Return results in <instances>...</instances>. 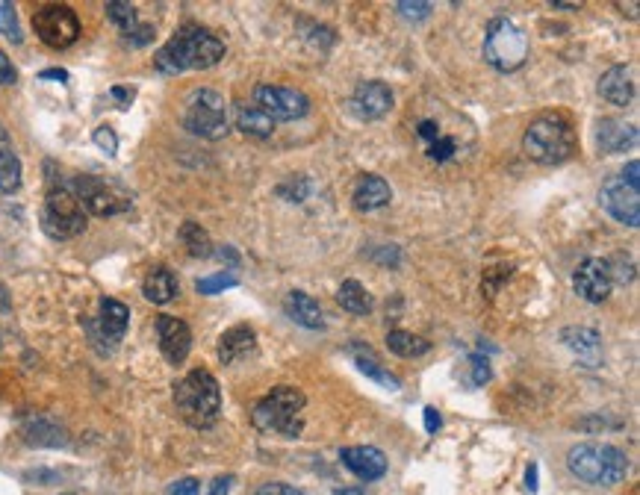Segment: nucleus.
<instances>
[{
	"label": "nucleus",
	"mask_w": 640,
	"mask_h": 495,
	"mask_svg": "<svg viewBox=\"0 0 640 495\" xmlns=\"http://www.w3.org/2000/svg\"><path fill=\"white\" fill-rule=\"evenodd\" d=\"M225 59V45L204 27H183L157 51L154 68L160 74H183V71H204Z\"/></svg>",
	"instance_id": "obj_1"
},
{
	"label": "nucleus",
	"mask_w": 640,
	"mask_h": 495,
	"mask_svg": "<svg viewBox=\"0 0 640 495\" xmlns=\"http://www.w3.org/2000/svg\"><path fill=\"white\" fill-rule=\"evenodd\" d=\"M567 469L590 487H614L629 475V457L617 445L579 442L567 451Z\"/></svg>",
	"instance_id": "obj_2"
},
{
	"label": "nucleus",
	"mask_w": 640,
	"mask_h": 495,
	"mask_svg": "<svg viewBox=\"0 0 640 495\" xmlns=\"http://www.w3.org/2000/svg\"><path fill=\"white\" fill-rule=\"evenodd\" d=\"M175 407L180 419L198 431L213 428L222 413V389L207 369H195L175 384Z\"/></svg>",
	"instance_id": "obj_3"
},
{
	"label": "nucleus",
	"mask_w": 640,
	"mask_h": 495,
	"mask_svg": "<svg viewBox=\"0 0 640 495\" xmlns=\"http://www.w3.org/2000/svg\"><path fill=\"white\" fill-rule=\"evenodd\" d=\"M523 151L537 165L567 163L576 151V130L564 115H540L525 130Z\"/></svg>",
	"instance_id": "obj_4"
},
{
	"label": "nucleus",
	"mask_w": 640,
	"mask_h": 495,
	"mask_svg": "<svg viewBox=\"0 0 640 495\" xmlns=\"http://www.w3.org/2000/svg\"><path fill=\"white\" fill-rule=\"evenodd\" d=\"M301 410H304V392L295 386H275L263 401H257L251 422L257 431L263 434H281L295 440L304 428L301 422Z\"/></svg>",
	"instance_id": "obj_5"
},
{
	"label": "nucleus",
	"mask_w": 640,
	"mask_h": 495,
	"mask_svg": "<svg viewBox=\"0 0 640 495\" xmlns=\"http://www.w3.org/2000/svg\"><path fill=\"white\" fill-rule=\"evenodd\" d=\"M528 59V36L511 18H493L484 36V62L502 74L520 71Z\"/></svg>",
	"instance_id": "obj_6"
},
{
	"label": "nucleus",
	"mask_w": 640,
	"mask_h": 495,
	"mask_svg": "<svg viewBox=\"0 0 640 495\" xmlns=\"http://www.w3.org/2000/svg\"><path fill=\"white\" fill-rule=\"evenodd\" d=\"M183 127L192 133V136H201V139H222L231 127V115H228V101L216 92V89H198L186 107V115H183Z\"/></svg>",
	"instance_id": "obj_7"
},
{
	"label": "nucleus",
	"mask_w": 640,
	"mask_h": 495,
	"mask_svg": "<svg viewBox=\"0 0 640 495\" xmlns=\"http://www.w3.org/2000/svg\"><path fill=\"white\" fill-rule=\"evenodd\" d=\"M33 30L48 48L65 51L80 39V18L65 3H48L33 15Z\"/></svg>",
	"instance_id": "obj_8"
},
{
	"label": "nucleus",
	"mask_w": 640,
	"mask_h": 495,
	"mask_svg": "<svg viewBox=\"0 0 640 495\" xmlns=\"http://www.w3.org/2000/svg\"><path fill=\"white\" fill-rule=\"evenodd\" d=\"M45 230L54 239H71L86 230V213L77 201V195L65 186H57L48 192L45 201Z\"/></svg>",
	"instance_id": "obj_9"
},
{
	"label": "nucleus",
	"mask_w": 640,
	"mask_h": 495,
	"mask_svg": "<svg viewBox=\"0 0 640 495\" xmlns=\"http://www.w3.org/2000/svg\"><path fill=\"white\" fill-rule=\"evenodd\" d=\"M74 195L83 207V213H92V216H118L130 207V201L118 192L113 183H107L104 177H95V174H83L77 177L74 183Z\"/></svg>",
	"instance_id": "obj_10"
},
{
	"label": "nucleus",
	"mask_w": 640,
	"mask_h": 495,
	"mask_svg": "<svg viewBox=\"0 0 640 495\" xmlns=\"http://www.w3.org/2000/svg\"><path fill=\"white\" fill-rule=\"evenodd\" d=\"M254 107H260L272 121H298L310 112V98L298 89L260 83L254 89Z\"/></svg>",
	"instance_id": "obj_11"
},
{
	"label": "nucleus",
	"mask_w": 640,
	"mask_h": 495,
	"mask_svg": "<svg viewBox=\"0 0 640 495\" xmlns=\"http://www.w3.org/2000/svg\"><path fill=\"white\" fill-rule=\"evenodd\" d=\"M599 204L605 207V213L611 219H617L626 227H638L640 224V192L638 186L626 183L620 174L608 177L599 189Z\"/></svg>",
	"instance_id": "obj_12"
},
{
	"label": "nucleus",
	"mask_w": 640,
	"mask_h": 495,
	"mask_svg": "<svg viewBox=\"0 0 640 495\" xmlns=\"http://www.w3.org/2000/svg\"><path fill=\"white\" fill-rule=\"evenodd\" d=\"M393 101H396L393 89L384 80H363L351 92L349 107L363 121H378V118H384L387 112L393 110Z\"/></svg>",
	"instance_id": "obj_13"
},
{
	"label": "nucleus",
	"mask_w": 640,
	"mask_h": 495,
	"mask_svg": "<svg viewBox=\"0 0 640 495\" xmlns=\"http://www.w3.org/2000/svg\"><path fill=\"white\" fill-rule=\"evenodd\" d=\"M573 286H576V292L582 295L584 301H590V304L608 301L611 286H614L611 275H608V263L599 260V257H587L582 266L576 269V275H573Z\"/></svg>",
	"instance_id": "obj_14"
},
{
	"label": "nucleus",
	"mask_w": 640,
	"mask_h": 495,
	"mask_svg": "<svg viewBox=\"0 0 640 495\" xmlns=\"http://www.w3.org/2000/svg\"><path fill=\"white\" fill-rule=\"evenodd\" d=\"M340 460H343V466L349 469L354 478H360L366 484L369 481H381L387 475V457L375 445H349V448L340 451Z\"/></svg>",
	"instance_id": "obj_15"
},
{
	"label": "nucleus",
	"mask_w": 640,
	"mask_h": 495,
	"mask_svg": "<svg viewBox=\"0 0 640 495\" xmlns=\"http://www.w3.org/2000/svg\"><path fill=\"white\" fill-rule=\"evenodd\" d=\"M157 336H160V351L172 366L186 363L189 348H192V330L186 322H180L175 316H160L157 319Z\"/></svg>",
	"instance_id": "obj_16"
},
{
	"label": "nucleus",
	"mask_w": 640,
	"mask_h": 495,
	"mask_svg": "<svg viewBox=\"0 0 640 495\" xmlns=\"http://www.w3.org/2000/svg\"><path fill=\"white\" fill-rule=\"evenodd\" d=\"M596 142L602 154H626L638 145V127L620 118H602L596 124Z\"/></svg>",
	"instance_id": "obj_17"
},
{
	"label": "nucleus",
	"mask_w": 640,
	"mask_h": 495,
	"mask_svg": "<svg viewBox=\"0 0 640 495\" xmlns=\"http://www.w3.org/2000/svg\"><path fill=\"white\" fill-rule=\"evenodd\" d=\"M351 201L360 213H375L381 207H387L393 201V189L384 177L378 174H363L357 177L354 183V192H351Z\"/></svg>",
	"instance_id": "obj_18"
},
{
	"label": "nucleus",
	"mask_w": 640,
	"mask_h": 495,
	"mask_svg": "<svg viewBox=\"0 0 640 495\" xmlns=\"http://www.w3.org/2000/svg\"><path fill=\"white\" fill-rule=\"evenodd\" d=\"M284 313L290 316L295 325H301V328H310V330L325 328V316H322L319 301H316L313 295L301 292V289H295V292L287 295V301H284Z\"/></svg>",
	"instance_id": "obj_19"
},
{
	"label": "nucleus",
	"mask_w": 640,
	"mask_h": 495,
	"mask_svg": "<svg viewBox=\"0 0 640 495\" xmlns=\"http://www.w3.org/2000/svg\"><path fill=\"white\" fill-rule=\"evenodd\" d=\"M599 95L614 104V107H629L632 98H635V86H632V77L623 65H614L608 68L602 77H599Z\"/></svg>",
	"instance_id": "obj_20"
},
{
	"label": "nucleus",
	"mask_w": 640,
	"mask_h": 495,
	"mask_svg": "<svg viewBox=\"0 0 640 495\" xmlns=\"http://www.w3.org/2000/svg\"><path fill=\"white\" fill-rule=\"evenodd\" d=\"M349 357L354 360V366L366 375V378H372L375 384L387 386V389H402V381L396 378V375H390L384 366H381V360H378V354L369 348V345H363V342H357V345H351L349 348Z\"/></svg>",
	"instance_id": "obj_21"
},
{
	"label": "nucleus",
	"mask_w": 640,
	"mask_h": 495,
	"mask_svg": "<svg viewBox=\"0 0 640 495\" xmlns=\"http://www.w3.org/2000/svg\"><path fill=\"white\" fill-rule=\"evenodd\" d=\"M254 342H257V336L248 325H236V328L225 330L222 339H219V360L225 366H231V363L242 360L245 354L254 351Z\"/></svg>",
	"instance_id": "obj_22"
},
{
	"label": "nucleus",
	"mask_w": 640,
	"mask_h": 495,
	"mask_svg": "<svg viewBox=\"0 0 640 495\" xmlns=\"http://www.w3.org/2000/svg\"><path fill=\"white\" fill-rule=\"evenodd\" d=\"M130 325V310L127 304H121L116 298H104L101 301V316H98V330L107 342H118L124 336V330Z\"/></svg>",
	"instance_id": "obj_23"
},
{
	"label": "nucleus",
	"mask_w": 640,
	"mask_h": 495,
	"mask_svg": "<svg viewBox=\"0 0 640 495\" xmlns=\"http://www.w3.org/2000/svg\"><path fill=\"white\" fill-rule=\"evenodd\" d=\"M177 289L180 286H177L175 272H169L166 266L151 269L148 277H145V283H142V292H145V298L151 304H169V301H175Z\"/></svg>",
	"instance_id": "obj_24"
},
{
	"label": "nucleus",
	"mask_w": 640,
	"mask_h": 495,
	"mask_svg": "<svg viewBox=\"0 0 640 495\" xmlns=\"http://www.w3.org/2000/svg\"><path fill=\"white\" fill-rule=\"evenodd\" d=\"M236 130H242L251 139H269L275 133V121L260 110V107L242 104V107H236Z\"/></svg>",
	"instance_id": "obj_25"
},
{
	"label": "nucleus",
	"mask_w": 640,
	"mask_h": 495,
	"mask_svg": "<svg viewBox=\"0 0 640 495\" xmlns=\"http://www.w3.org/2000/svg\"><path fill=\"white\" fill-rule=\"evenodd\" d=\"M561 342L567 348H573L587 363H599V351H602V339L593 328H567L561 330Z\"/></svg>",
	"instance_id": "obj_26"
},
{
	"label": "nucleus",
	"mask_w": 640,
	"mask_h": 495,
	"mask_svg": "<svg viewBox=\"0 0 640 495\" xmlns=\"http://www.w3.org/2000/svg\"><path fill=\"white\" fill-rule=\"evenodd\" d=\"M387 348L396 354V357H422V354H428L431 351V342L428 339H422V336H416V333H408V330H390L387 333Z\"/></svg>",
	"instance_id": "obj_27"
},
{
	"label": "nucleus",
	"mask_w": 640,
	"mask_h": 495,
	"mask_svg": "<svg viewBox=\"0 0 640 495\" xmlns=\"http://www.w3.org/2000/svg\"><path fill=\"white\" fill-rule=\"evenodd\" d=\"M337 301H340V307H343V310H349V313H354V316H366V313H372V298H369V292H366L357 280H346V283L340 286Z\"/></svg>",
	"instance_id": "obj_28"
},
{
	"label": "nucleus",
	"mask_w": 640,
	"mask_h": 495,
	"mask_svg": "<svg viewBox=\"0 0 640 495\" xmlns=\"http://www.w3.org/2000/svg\"><path fill=\"white\" fill-rule=\"evenodd\" d=\"M180 242L186 245V251L192 257H213V242H210L207 230L201 224H195V221H186L180 227Z\"/></svg>",
	"instance_id": "obj_29"
},
{
	"label": "nucleus",
	"mask_w": 640,
	"mask_h": 495,
	"mask_svg": "<svg viewBox=\"0 0 640 495\" xmlns=\"http://www.w3.org/2000/svg\"><path fill=\"white\" fill-rule=\"evenodd\" d=\"M107 15L110 21L121 30V36H133L139 30V15H136V6L133 3H121V0H110L107 3Z\"/></svg>",
	"instance_id": "obj_30"
},
{
	"label": "nucleus",
	"mask_w": 640,
	"mask_h": 495,
	"mask_svg": "<svg viewBox=\"0 0 640 495\" xmlns=\"http://www.w3.org/2000/svg\"><path fill=\"white\" fill-rule=\"evenodd\" d=\"M21 186V163L15 154L0 151V195H9Z\"/></svg>",
	"instance_id": "obj_31"
},
{
	"label": "nucleus",
	"mask_w": 640,
	"mask_h": 495,
	"mask_svg": "<svg viewBox=\"0 0 640 495\" xmlns=\"http://www.w3.org/2000/svg\"><path fill=\"white\" fill-rule=\"evenodd\" d=\"M233 286H239V277L233 275V272H219V275L201 277V280L195 283V289H198L201 295H216V292H225V289H233Z\"/></svg>",
	"instance_id": "obj_32"
},
{
	"label": "nucleus",
	"mask_w": 640,
	"mask_h": 495,
	"mask_svg": "<svg viewBox=\"0 0 640 495\" xmlns=\"http://www.w3.org/2000/svg\"><path fill=\"white\" fill-rule=\"evenodd\" d=\"M0 33L12 42V45H21V27H18V15H15V6L12 3H0Z\"/></svg>",
	"instance_id": "obj_33"
},
{
	"label": "nucleus",
	"mask_w": 640,
	"mask_h": 495,
	"mask_svg": "<svg viewBox=\"0 0 640 495\" xmlns=\"http://www.w3.org/2000/svg\"><path fill=\"white\" fill-rule=\"evenodd\" d=\"M278 195L284 198V201H292V204H301L307 195H310V180L304 177V174H298V177H290L287 183H281L278 186Z\"/></svg>",
	"instance_id": "obj_34"
},
{
	"label": "nucleus",
	"mask_w": 640,
	"mask_h": 495,
	"mask_svg": "<svg viewBox=\"0 0 640 495\" xmlns=\"http://www.w3.org/2000/svg\"><path fill=\"white\" fill-rule=\"evenodd\" d=\"M605 263H608L611 283H632L635 280V263L629 257H614V260H605Z\"/></svg>",
	"instance_id": "obj_35"
},
{
	"label": "nucleus",
	"mask_w": 640,
	"mask_h": 495,
	"mask_svg": "<svg viewBox=\"0 0 640 495\" xmlns=\"http://www.w3.org/2000/svg\"><path fill=\"white\" fill-rule=\"evenodd\" d=\"M396 9H399V15L402 18H408V21H425L428 15H431V3H419V0H402V3H396Z\"/></svg>",
	"instance_id": "obj_36"
},
{
	"label": "nucleus",
	"mask_w": 640,
	"mask_h": 495,
	"mask_svg": "<svg viewBox=\"0 0 640 495\" xmlns=\"http://www.w3.org/2000/svg\"><path fill=\"white\" fill-rule=\"evenodd\" d=\"M92 139H95V145H98V148H101L104 154H110V157H116L118 139H116V130H113V127H107V124H104V127H98Z\"/></svg>",
	"instance_id": "obj_37"
},
{
	"label": "nucleus",
	"mask_w": 640,
	"mask_h": 495,
	"mask_svg": "<svg viewBox=\"0 0 640 495\" xmlns=\"http://www.w3.org/2000/svg\"><path fill=\"white\" fill-rule=\"evenodd\" d=\"M452 154H455V139H449V136H440V139L431 142V148H428V157L437 160V163H446Z\"/></svg>",
	"instance_id": "obj_38"
},
{
	"label": "nucleus",
	"mask_w": 640,
	"mask_h": 495,
	"mask_svg": "<svg viewBox=\"0 0 640 495\" xmlns=\"http://www.w3.org/2000/svg\"><path fill=\"white\" fill-rule=\"evenodd\" d=\"M472 384L475 386H484L490 381V363H487V357H481V354H472Z\"/></svg>",
	"instance_id": "obj_39"
},
{
	"label": "nucleus",
	"mask_w": 640,
	"mask_h": 495,
	"mask_svg": "<svg viewBox=\"0 0 640 495\" xmlns=\"http://www.w3.org/2000/svg\"><path fill=\"white\" fill-rule=\"evenodd\" d=\"M151 39H154V27H151V24H139V30H136L133 36H127L124 42L133 45V48H142V45H148Z\"/></svg>",
	"instance_id": "obj_40"
},
{
	"label": "nucleus",
	"mask_w": 640,
	"mask_h": 495,
	"mask_svg": "<svg viewBox=\"0 0 640 495\" xmlns=\"http://www.w3.org/2000/svg\"><path fill=\"white\" fill-rule=\"evenodd\" d=\"M254 495H304L301 490H295L290 484H281V481H275V484H263L260 490Z\"/></svg>",
	"instance_id": "obj_41"
},
{
	"label": "nucleus",
	"mask_w": 640,
	"mask_h": 495,
	"mask_svg": "<svg viewBox=\"0 0 640 495\" xmlns=\"http://www.w3.org/2000/svg\"><path fill=\"white\" fill-rule=\"evenodd\" d=\"M198 490H201V484L195 478H183L169 487V495H198Z\"/></svg>",
	"instance_id": "obj_42"
},
{
	"label": "nucleus",
	"mask_w": 640,
	"mask_h": 495,
	"mask_svg": "<svg viewBox=\"0 0 640 495\" xmlns=\"http://www.w3.org/2000/svg\"><path fill=\"white\" fill-rule=\"evenodd\" d=\"M15 65L9 62V56L0 51V86H12L15 83Z\"/></svg>",
	"instance_id": "obj_43"
},
{
	"label": "nucleus",
	"mask_w": 640,
	"mask_h": 495,
	"mask_svg": "<svg viewBox=\"0 0 640 495\" xmlns=\"http://www.w3.org/2000/svg\"><path fill=\"white\" fill-rule=\"evenodd\" d=\"M440 428H443V419H440L437 407H425V431H428V434H437Z\"/></svg>",
	"instance_id": "obj_44"
},
{
	"label": "nucleus",
	"mask_w": 640,
	"mask_h": 495,
	"mask_svg": "<svg viewBox=\"0 0 640 495\" xmlns=\"http://www.w3.org/2000/svg\"><path fill=\"white\" fill-rule=\"evenodd\" d=\"M233 487V475H222V478H216L213 484H210V493L207 495H228Z\"/></svg>",
	"instance_id": "obj_45"
},
{
	"label": "nucleus",
	"mask_w": 640,
	"mask_h": 495,
	"mask_svg": "<svg viewBox=\"0 0 640 495\" xmlns=\"http://www.w3.org/2000/svg\"><path fill=\"white\" fill-rule=\"evenodd\" d=\"M419 136H422L425 142H437V139H440L437 121H422V124H419Z\"/></svg>",
	"instance_id": "obj_46"
},
{
	"label": "nucleus",
	"mask_w": 640,
	"mask_h": 495,
	"mask_svg": "<svg viewBox=\"0 0 640 495\" xmlns=\"http://www.w3.org/2000/svg\"><path fill=\"white\" fill-rule=\"evenodd\" d=\"M638 174H640V163L638 160H632V163L623 168V174H620V177H623L626 183H632V186H640Z\"/></svg>",
	"instance_id": "obj_47"
},
{
	"label": "nucleus",
	"mask_w": 640,
	"mask_h": 495,
	"mask_svg": "<svg viewBox=\"0 0 640 495\" xmlns=\"http://www.w3.org/2000/svg\"><path fill=\"white\" fill-rule=\"evenodd\" d=\"M525 487H528L531 493H537V463H531V466L525 469Z\"/></svg>",
	"instance_id": "obj_48"
},
{
	"label": "nucleus",
	"mask_w": 640,
	"mask_h": 495,
	"mask_svg": "<svg viewBox=\"0 0 640 495\" xmlns=\"http://www.w3.org/2000/svg\"><path fill=\"white\" fill-rule=\"evenodd\" d=\"M39 77H42V80H62V83H65V80H68V71H62V68H48V71H42Z\"/></svg>",
	"instance_id": "obj_49"
},
{
	"label": "nucleus",
	"mask_w": 640,
	"mask_h": 495,
	"mask_svg": "<svg viewBox=\"0 0 640 495\" xmlns=\"http://www.w3.org/2000/svg\"><path fill=\"white\" fill-rule=\"evenodd\" d=\"M113 98H116V101H121V110H124V107L133 101V92H130V89H113Z\"/></svg>",
	"instance_id": "obj_50"
},
{
	"label": "nucleus",
	"mask_w": 640,
	"mask_h": 495,
	"mask_svg": "<svg viewBox=\"0 0 640 495\" xmlns=\"http://www.w3.org/2000/svg\"><path fill=\"white\" fill-rule=\"evenodd\" d=\"M0 313H9V292L3 283H0Z\"/></svg>",
	"instance_id": "obj_51"
},
{
	"label": "nucleus",
	"mask_w": 640,
	"mask_h": 495,
	"mask_svg": "<svg viewBox=\"0 0 640 495\" xmlns=\"http://www.w3.org/2000/svg\"><path fill=\"white\" fill-rule=\"evenodd\" d=\"M552 6H555V9H579V3H561V0H555Z\"/></svg>",
	"instance_id": "obj_52"
},
{
	"label": "nucleus",
	"mask_w": 640,
	"mask_h": 495,
	"mask_svg": "<svg viewBox=\"0 0 640 495\" xmlns=\"http://www.w3.org/2000/svg\"><path fill=\"white\" fill-rule=\"evenodd\" d=\"M337 495H366V493H360V490H340Z\"/></svg>",
	"instance_id": "obj_53"
},
{
	"label": "nucleus",
	"mask_w": 640,
	"mask_h": 495,
	"mask_svg": "<svg viewBox=\"0 0 640 495\" xmlns=\"http://www.w3.org/2000/svg\"><path fill=\"white\" fill-rule=\"evenodd\" d=\"M65 495H71V493H65Z\"/></svg>",
	"instance_id": "obj_54"
}]
</instances>
